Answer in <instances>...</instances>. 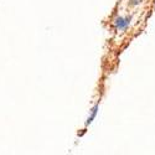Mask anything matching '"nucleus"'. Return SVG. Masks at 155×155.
I'll use <instances>...</instances> for the list:
<instances>
[{
  "label": "nucleus",
  "instance_id": "f257e3e1",
  "mask_svg": "<svg viewBox=\"0 0 155 155\" xmlns=\"http://www.w3.org/2000/svg\"><path fill=\"white\" fill-rule=\"evenodd\" d=\"M129 24H130V18L129 16H117L114 20H113V26L114 29L117 30V31H123L125 30L128 26H129Z\"/></svg>",
  "mask_w": 155,
  "mask_h": 155
},
{
  "label": "nucleus",
  "instance_id": "f03ea898",
  "mask_svg": "<svg viewBox=\"0 0 155 155\" xmlns=\"http://www.w3.org/2000/svg\"><path fill=\"white\" fill-rule=\"evenodd\" d=\"M141 2H143V0H129V5H130V6H137Z\"/></svg>",
  "mask_w": 155,
  "mask_h": 155
}]
</instances>
